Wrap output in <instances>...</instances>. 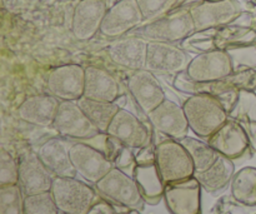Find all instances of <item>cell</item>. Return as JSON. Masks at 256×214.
I'll list each match as a JSON object with an SVG mask.
<instances>
[{"label":"cell","instance_id":"12","mask_svg":"<svg viewBox=\"0 0 256 214\" xmlns=\"http://www.w3.org/2000/svg\"><path fill=\"white\" fill-rule=\"evenodd\" d=\"M188 52L172 43L149 42L145 69L154 74L169 75L185 72L190 63Z\"/></svg>","mask_w":256,"mask_h":214},{"label":"cell","instance_id":"6","mask_svg":"<svg viewBox=\"0 0 256 214\" xmlns=\"http://www.w3.org/2000/svg\"><path fill=\"white\" fill-rule=\"evenodd\" d=\"M95 189L104 199L120 208H130L142 212L145 207V200L140 193L132 175L112 168L96 184Z\"/></svg>","mask_w":256,"mask_h":214},{"label":"cell","instance_id":"33","mask_svg":"<svg viewBox=\"0 0 256 214\" xmlns=\"http://www.w3.org/2000/svg\"><path fill=\"white\" fill-rule=\"evenodd\" d=\"M0 214H25V195L19 184L0 187Z\"/></svg>","mask_w":256,"mask_h":214},{"label":"cell","instance_id":"37","mask_svg":"<svg viewBox=\"0 0 256 214\" xmlns=\"http://www.w3.org/2000/svg\"><path fill=\"white\" fill-rule=\"evenodd\" d=\"M226 82L238 90H249L256 92V69L240 70V72H232V74L224 78Z\"/></svg>","mask_w":256,"mask_h":214},{"label":"cell","instance_id":"40","mask_svg":"<svg viewBox=\"0 0 256 214\" xmlns=\"http://www.w3.org/2000/svg\"><path fill=\"white\" fill-rule=\"evenodd\" d=\"M118 2V0H108V7H110V5H112V4H114V3H116Z\"/></svg>","mask_w":256,"mask_h":214},{"label":"cell","instance_id":"14","mask_svg":"<svg viewBox=\"0 0 256 214\" xmlns=\"http://www.w3.org/2000/svg\"><path fill=\"white\" fill-rule=\"evenodd\" d=\"M152 127V124L149 125L144 120L139 119L134 113L120 108L106 133L132 149H140L154 142Z\"/></svg>","mask_w":256,"mask_h":214},{"label":"cell","instance_id":"29","mask_svg":"<svg viewBox=\"0 0 256 214\" xmlns=\"http://www.w3.org/2000/svg\"><path fill=\"white\" fill-rule=\"evenodd\" d=\"M230 194L240 204L256 207V168L245 167L235 173L230 183Z\"/></svg>","mask_w":256,"mask_h":214},{"label":"cell","instance_id":"21","mask_svg":"<svg viewBox=\"0 0 256 214\" xmlns=\"http://www.w3.org/2000/svg\"><path fill=\"white\" fill-rule=\"evenodd\" d=\"M72 143V140L65 139L62 137H54L44 140L35 149L42 162L52 173L54 177H76L78 173L70 157Z\"/></svg>","mask_w":256,"mask_h":214},{"label":"cell","instance_id":"22","mask_svg":"<svg viewBox=\"0 0 256 214\" xmlns=\"http://www.w3.org/2000/svg\"><path fill=\"white\" fill-rule=\"evenodd\" d=\"M185 72L198 82L220 80L232 74V64L225 50H212L192 58Z\"/></svg>","mask_w":256,"mask_h":214},{"label":"cell","instance_id":"30","mask_svg":"<svg viewBox=\"0 0 256 214\" xmlns=\"http://www.w3.org/2000/svg\"><path fill=\"white\" fill-rule=\"evenodd\" d=\"M179 142L184 145L185 149L192 157L195 173H202L209 169L220 157V153H218L206 140L192 138L188 135V137L180 139Z\"/></svg>","mask_w":256,"mask_h":214},{"label":"cell","instance_id":"15","mask_svg":"<svg viewBox=\"0 0 256 214\" xmlns=\"http://www.w3.org/2000/svg\"><path fill=\"white\" fill-rule=\"evenodd\" d=\"M70 157L78 174L92 185L114 168L112 163L100 150L85 142H72Z\"/></svg>","mask_w":256,"mask_h":214},{"label":"cell","instance_id":"10","mask_svg":"<svg viewBox=\"0 0 256 214\" xmlns=\"http://www.w3.org/2000/svg\"><path fill=\"white\" fill-rule=\"evenodd\" d=\"M195 32L232 24L240 14L244 5L239 0H215L200 2L189 8Z\"/></svg>","mask_w":256,"mask_h":214},{"label":"cell","instance_id":"4","mask_svg":"<svg viewBox=\"0 0 256 214\" xmlns=\"http://www.w3.org/2000/svg\"><path fill=\"white\" fill-rule=\"evenodd\" d=\"M50 190L55 203L64 214H88L102 198L94 185L76 179V177H55Z\"/></svg>","mask_w":256,"mask_h":214},{"label":"cell","instance_id":"7","mask_svg":"<svg viewBox=\"0 0 256 214\" xmlns=\"http://www.w3.org/2000/svg\"><path fill=\"white\" fill-rule=\"evenodd\" d=\"M19 164V182L24 195H32L52 189L54 175L45 167L36 150L22 147L16 154Z\"/></svg>","mask_w":256,"mask_h":214},{"label":"cell","instance_id":"20","mask_svg":"<svg viewBox=\"0 0 256 214\" xmlns=\"http://www.w3.org/2000/svg\"><path fill=\"white\" fill-rule=\"evenodd\" d=\"M146 117L152 128L168 138L180 140L188 137L190 127L184 108L172 100L165 99Z\"/></svg>","mask_w":256,"mask_h":214},{"label":"cell","instance_id":"38","mask_svg":"<svg viewBox=\"0 0 256 214\" xmlns=\"http://www.w3.org/2000/svg\"><path fill=\"white\" fill-rule=\"evenodd\" d=\"M88 214H118V208L112 202L102 197L92 205Z\"/></svg>","mask_w":256,"mask_h":214},{"label":"cell","instance_id":"1","mask_svg":"<svg viewBox=\"0 0 256 214\" xmlns=\"http://www.w3.org/2000/svg\"><path fill=\"white\" fill-rule=\"evenodd\" d=\"M252 43H256V30L232 23L224 27L192 33L182 43V48L200 54L212 50H228Z\"/></svg>","mask_w":256,"mask_h":214},{"label":"cell","instance_id":"13","mask_svg":"<svg viewBox=\"0 0 256 214\" xmlns=\"http://www.w3.org/2000/svg\"><path fill=\"white\" fill-rule=\"evenodd\" d=\"M84 87L85 68L80 64L60 65L48 74V92L60 102H78L84 95Z\"/></svg>","mask_w":256,"mask_h":214},{"label":"cell","instance_id":"28","mask_svg":"<svg viewBox=\"0 0 256 214\" xmlns=\"http://www.w3.org/2000/svg\"><path fill=\"white\" fill-rule=\"evenodd\" d=\"M78 104L82 108L90 122L99 129V132L105 133L109 128L110 123L115 118L116 113L119 112L122 104L116 102H100V100L89 99V98L82 97L78 100Z\"/></svg>","mask_w":256,"mask_h":214},{"label":"cell","instance_id":"26","mask_svg":"<svg viewBox=\"0 0 256 214\" xmlns=\"http://www.w3.org/2000/svg\"><path fill=\"white\" fill-rule=\"evenodd\" d=\"M132 178L139 187L145 203L150 205L159 204L164 199L165 184L158 170L156 163H140L132 172Z\"/></svg>","mask_w":256,"mask_h":214},{"label":"cell","instance_id":"45","mask_svg":"<svg viewBox=\"0 0 256 214\" xmlns=\"http://www.w3.org/2000/svg\"><path fill=\"white\" fill-rule=\"evenodd\" d=\"M62 214H64V213H62Z\"/></svg>","mask_w":256,"mask_h":214},{"label":"cell","instance_id":"2","mask_svg":"<svg viewBox=\"0 0 256 214\" xmlns=\"http://www.w3.org/2000/svg\"><path fill=\"white\" fill-rule=\"evenodd\" d=\"M182 105L186 114L190 130L202 140L209 139L229 119L224 105L210 95H189Z\"/></svg>","mask_w":256,"mask_h":214},{"label":"cell","instance_id":"24","mask_svg":"<svg viewBox=\"0 0 256 214\" xmlns=\"http://www.w3.org/2000/svg\"><path fill=\"white\" fill-rule=\"evenodd\" d=\"M60 100L52 94H35L28 97L18 107L16 115L28 124L40 128H52L59 109Z\"/></svg>","mask_w":256,"mask_h":214},{"label":"cell","instance_id":"23","mask_svg":"<svg viewBox=\"0 0 256 214\" xmlns=\"http://www.w3.org/2000/svg\"><path fill=\"white\" fill-rule=\"evenodd\" d=\"M148 40L135 35L119 38L108 47L110 60L130 72L145 69L148 55Z\"/></svg>","mask_w":256,"mask_h":214},{"label":"cell","instance_id":"3","mask_svg":"<svg viewBox=\"0 0 256 214\" xmlns=\"http://www.w3.org/2000/svg\"><path fill=\"white\" fill-rule=\"evenodd\" d=\"M195 33V25L189 8H179L165 17L150 23H144L128 35L140 37L148 42L178 44Z\"/></svg>","mask_w":256,"mask_h":214},{"label":"cell","instance_id":"31","mask_svg":"<svg viewBox=\"0 0 256 214\" xmlns=\"http://www.w3.org/2000/svg\"><path fill=\"white\" fill-rule=\"evenodd\" d=\"M144 23L154 22L179 8H190V0H136Z\"/></svg>","mask_w":256,"mask_h":214},{"label":"cell","instance_id":"32","mask_svg":"<svg viewBox=\"0 0 256 214\" xmlns=\"http://www.w3.org/2000/svg\"><path fill=\"white\" fill-rule=\"evenodd\" d=\"M229 118L240 123L256 125V92L239 90L234 107L230 110Z\"/></svg>","mask_w":256,"mask_h":214},{"label":"cell","instance_id":"16","mask_svg":"<svg viewBox=\"0 0 256 214\" xmlns=\"http://www.w3.org/2000/svg\"><path fill=\"white\" fill-rule=\"evenodd\" d=\"M202 184L194 177L165 185L164 200L172 214H202Z\"/></svg>","mask_w":256,"mask_h":214},{"label":"cell","instance_id":"19","mask_svg":"<svg viewBox=\"0 0 256 214\" xmlns=\"http://www.w3.org/2000/svg\"><path fill=\"white\" fill-rule=\"evenodd\" d=\"M126 85L132 99L145 115L149 114L166 99L158 78L154 73L146 69L132 72L128 78Z\"/></svg>","mask_w":256,"mask_h":214},{"label":"cell","instance_id":"43","mask_svg":"<svg viewBox=\"0 0 256 214\" xmlns=\"http://www.w3.org/2000/svg\"><path fill=\"white\" fill-rule=\"evenodd\" d=\"M255 152H256V145H255Z\"/></svg>","mask_w":256,"mask_h":214},{"label":"cell","instance_id":"18","mask_svg":"<svg viewBox=\"0 0 256 214\" xmlns=\"http://www.w3.org/2000/svg\"><path fill=\"white\" fill-rule=\"evenodd\" d=\"M172 85H174L175 89L185 93V94H205L216 98L224 105L228 114L232 109L238 99V95H239V90L232 87L225 79L198 82V80L192 79L186 74V72H182L175 75L174 80H172Z\"/></svg>","mask_w":256,"mask_h":214},{"label":"cell","instance_id":"36","mask_svg":"<svg viewBox=\"0 0 256 214\" xmlns=\"http://www.w3.org/2000/svg\"><path fill=\"white\" fill-rule=\"evenodd\" d=\"M19 182L18 158L9 150L2 148L0 153V187L14 185Z\"/></svg>","mask_w":256,"mask_h":214},{"label":"cell","instance_id":"39","mask_svg":"<svg viewBox=\"0 0 256 214\" xmlns=\"http://www.w3.org/2000/svg\"><path fill=\"white\" fill-rule=\"evenodd\" d=\"M116 207V205H115ZM118 208V214H142L140 213V210H136V209H130V208H120V207H116Z\"/></svg>","mask_w":256,"mask_h":214},{"label":"cell","instance_id":"44","mask_svg":"<svg viewBox=\"0 0 256 214\" xmlns=\"http://www.w3.org/2000/svg\"><path fill=\"white\" fill-rule=\"evenodd\" d=\"M106 2H108V0H106Z\"/></svg>","mask_w":256,"mask_h":214},{"label":"cell","instance_id":"5","mask_svg":"<svg viewBox=\"0 0 256 214\" xmlns=\"http://www.w3.org/2000/svg\"><path fill=\"white\" fill-rule=\"evenodd\" d=\"M155 163L165 185L195 175L192 157L184 145L176 139L168 138L156 143Z\"/></svg>","mask_w":256,"mask_h":214},{"label":"cell","instance_id":"17","mask_svg":"<svg viewBox=\"0 0 256 214\" xmlns=\"http://www.w3.org/2000/svg\"><path fill=\"white\" fill-rule=\"evenodd\" d=\"M106 0H78L70 22L72 35L80 42H86L100 33L108 12Z\"/></svg>","mask_w":256,"mask_h":214},{"label":"cell","instance_id":"25","mask_svg":"<svg viewBox=\"0 0 256 214\" xmlns=\"http://www.w3.org/2000/svg\"><path fill=\"white\" fill-rule=\"evenodd\" d=\"M82 97L100 102H116L120 98L119 83L110 73L100 68L86 67Z\"/></svg>","mask_w":256,"mask_h":214},{"label":"cell","instance_id":"41","mask_svg":"<svg viewBox=\"0 0 256 214\" xmlns=\"http://www.w3.org/2000/svg\"><path fill=\"white\" fill-rule=\"evenodd\" d=\"M202 2H215V0H202Z\"/></svg>","mask_w":256,"mask_h":214},{"label":"cell","instance_id":"35","mask_svg":"<svg viewBox=\"0 0 256 214\" xmlns=\"http://www.w3.org/2000/svg\"><path fill=\"white\" fill-rule=\"evenodd\" d=\"M25 214H62L52 190L25 197Z\"/></svg>","mask_w":256,"mask_h":214},{"label":"cell","instance_id":"34","mask_svg":"<svg viewBox=\"0 0 256 214\" xmlns=\"http://www.w3.org/2000/svg\"><path fill=\"white\" fill-rule=\"evenodd\" d=\"M230 57L232 72L256 69V43L229 48L225 50Z\"/></svg>","mask_w":256,"mask_h":214},{"label":"cell","instance_id":"9","mask_svg":"<svg viewBox=\"0 0 256 214\" xmlns=\"http://www.w3.org/2000/svg\"><path fill=\"white\" fill-rule=\"evenodd\" d=\"M52 128L60 137L72 142L90 139L100 133L75 100L60 102Z\"/></svg>","mask_w":256,"mask_h":214},{"label":"cell","instance_id":"8","mask_svg":"<svg viewBox=\"0 0 256 214\" xmlns=\"http://www.w3.org/2000/svg\"><path fill=\"white\" fill-rule=\"evenodd\" d=\"M218 153L234 160H242L252 157V148L246 130L236 119L229 118L209 139L206 140Z\"/></svg>","mask_w":256,"mask_h":214},{"label":"cell","instance_id":"11","mask_svg":"<svg viewBox=\"0 0 256 214\" xmlns=\"http://www.w3.org/2000/svg\"><path fill=\"white\" fill-rule=\"evenodd\" d=\"M142 24L144 17L136 0H118L108 8L100 34L112 39H119Z\"/></svg>","mask_w":256,"mask_h":214},{"label":"cell","instance_id":"27","mask_svg":"<svg viewBox=\"0 0 256 214\" xmlns=\"http://www.w3.org/2000/svg\"><path fill=\"white\" fill-rule=\"evenodd\" d=\"M234 174V162L220 154L216 162L209 169L202 173H195V178L200 182L202 189L212 194H218L230 185Z\"/></svg>","mask_w":256,"mask_h":214},{"label":"cell","instance_id":"42","mask_svg":"<svg viewBox=\"0 0 256 214\" xmlns=\"http://www.w3.org/2000/svg\"><path fill=\"white\" fill-rule=\"evenodd\" d=\"M250 2H252V3H254V4L256 5V0H250Z\"/></svg>","mask_w":256,"mask_h":214}]
</instances>
